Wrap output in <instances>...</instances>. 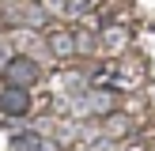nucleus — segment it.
<instances>
[{"label":"nucleus","instance_id":"f257e3e1","mask_svg":"<svg viewBox=\"0 0 155 151\" xmlns=\"http://www.w3.org/2000/svg\"><path fill=\"white\" fill-rule=\"evenodd\" d=\"M0 79L12 83V87H27V91H30L38 79H42V64H38L30 53H12L8 64L0 68Z\"/></svg>","mask_w":155,"mask_h":151},{"label":"nucleus","instance_id":"f03ea898","mask_svg":"<svg viewBox=\"0 0 155 151\" xmlns=\"http://www.w3.org/2000/svg\"><path fill=\"white\" fill-rule=\"evenodd\" d=\"M72 110H76V113H91V117H110V113L117 110V91H110V87L87 91L83 98L72 102Z\"/></svg>","mask_w":155,"mask_h":151},{"label":"nucleus","instance_id":"7ed1b4c3","mask_svg":"<svg viewBox=\"0 0 155 151\" xmlns=\"http://www.w3.org/2000/svg\"><path fill=\"white\" fill-rule=\"evenodd\" d=\"M34 110V98L27 87H12V83H0V113L4 117H27Z\"/></svg>","mask_w":155,"mask_h":151},{"label":"nucleus","instance_id":"20e7f679","mask_svg":"<svg viewBox=\"0 0 155 151\" xmlns=\"http://www.w3.org/2000/svg\"><path fill=\"white\" fill-rule=\"evenodd\" d=\"M45 45H49V53L57 60H68L80 53V45H76V30H49L45 34Z\"/></svg>","mask_w":155,"mask_h":151},{"label":"nucleus","instance_id":"39448f33","mask_svg":"<svg viewBox=\"0 0 155 151\" xmlns=\"http://www.w3.org/2000/svg\"><path fill=\"white\" fill-rule=\"evenodd\" d=\"M12 151H57V143L45 140L42 132H15L12 136Z\"/></svg>","mask_w":155,"mask_h":151},{"label":"nucleus","instance_id":"423d86ee","mask_svg":"<svg viewBox=\"0 0 155 151\" xmlns=\"http://www.w3.org/2000/svg\"><path fill=\"white\" fill-rule=\"evenodd\" d=\"M102 132H106V140H121V136H129V132H133V117H125V113H117V110H114L110 117H106Z\"/></svg>","mask_w":155,"mask_h":151}]
</instances>
